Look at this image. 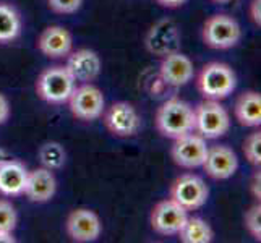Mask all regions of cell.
Returning a JSON list of instances; mask_svg holds the SVG:
<instances>
[{"label":"cell","mask_w":261,"mask_h":243,"mask_svg":"<svg viewBox=\"0 0 261 243\" xmlns=\"http://www.w3.org/2000/svg\"><path fill=\"white\" fill-rule=\"evenodd\" d=\"M203 170L213 180H227L239 169V157L236 151L226 145L208 148L203 162Z\"/></svg>","instance_id":"obj_15"},{"label":"cell","mask_w":261,"mask_h":243,"mask_svg":"<svg viewBox=\"0 0 261 243\" xmlns=\"http://www.w3.org/2000/svg\"><path fill=\"white\" fill-rule=\"evenodd\" d=\"M8 119H10V102L5 94L0 93V125H4Z\"/></svg>","instance_id":"obj_28"},{"label":"cell","mask_w":261,"mask_h":243,"mask_svg":"<svg viewBox=\"0 0 261 243\" xmlns=\"http://www.w3.org/2000/svg\"><path fill=\"white\" fill-rule=\"evenodd\" d=\"M4 156H5V154H4V151H2V149H0V160H2V159H5Z\"/></svg>","instance_id":"obj_33"},{"label":"cell","mask_w":261,"mask_h":243,"mask_svg":"<svg viewBox=\"0 0 261 243\" xmlns=\"http://www.w3.org/2000/svg\"><path fill=\"white\" fill-rule=\"evenodd\" d=\"M244 156L251 166L259 167L261 164V131L250 133L244 141Z\"/></svg>","instance_id":"obj_23"},{"label":"cell","mask_w":261,"mask_h":243,"mask_svg":"<svg viewBox=\"0 0 261 243\" xmlns=\"http://www.w3.org/2000/svg\"><path fill=\"white\" fill-rule=\"evenodd\" d=\"M244 222L250 235L259 241L261 240V206L259 203L250 206L248 211L245 212Z\"/></svg>","instance_id":"obj_25"},{"label":"cell","mask_w":261,"mask_h":243,"mask_svg":"<svg viewBox=\"0 0 261 243\" xmlns=\"http://www.w3.org/2000/svg\"><path fill=\"white\" fill-rule=\"evenodd\" d=\"M188 218V211L184 209L172 198L159 201L151 211L149 222L156 233L164 237L177 235Z\"/></svg>","instance_id":"obj_9"},{"label":"cell","mask_w":261,"mask_h":243,"mask_svg":"<svg viewBox=\"0 0 261 243\" xmlns=\"http://www.w3.org/2000/svg\"><path fill=\"white\" fill-rule=\"evenodd\" d=\"M210 190L204 180L193 174L177 177L170 185V198L187 211H196L208 201Z\"/></svg>","instance_id":"obj_8"},{"label":"cell","mask_w":261,"mask_h":243,"mask_svg":"<svg viewBox=\"0 0 261 243\" xmlns=\"http://www.w3.org/2000/svg\"><path fill=\"white\" fill-rule=\"evenodd\" d=\"M16 238L13 235V232H5L0 230V243H15Z\"/></svg>","instance_id":"obj_31"},{"label":"cell","mask_w":261,"mask_h":243,"mask_svg":"<svg viewBox=\"0 0 261 243\" xmlns=\"http://www.w3.org/2000/svg\"><path fill=\"white\" fill-rule=\"evenodd\" d=\"M65 230L71 241L91 243L101 237L102 222L94 211L88 208H78L68 214L65 221Z\"/></svg>","instance_id":"obj_11"},{"label":"cell","mask_w":261,"mask_h":243,"mask_svg":"<svg viewBox=\"0 0 261 243\" xmlns=\"http://www.w3.org/2000/svg\"><path fill=\"white\" fill-rule=\"evenodd\" d=\"M248 16L255 26L261 28V0H251L248 5Z\"/></svg>","instance_id":"obj_27"},{"label":"cell","mask_w":261,"mask_h":243,"mask_svg":"<svg viewBox=\"0 0 261 243\" xmlns=\"http://www.w3.org/2000/svg\"><path fill=\"white\" fill-rule=\"evenodd\" d=\"M23 21L16 8L7 2H0V44H10L21 34Z\"/></svg>","instance_id":"obj_20"},{"label":"cell","mask_w":261,"mask_h":243,"mask_svg":"<svg viewBox=\"0 0 261 243\" xmlns=\"http://www.w3.org/2000/svg\"><path fill=\"white\" fill-rule=\"evenodd\" d=\"M156 2L164 8H178L187 4V0H156Z\"/></svg>","instance_id":"obj_30"},{"label":"cell","mask_w":261,"mask_h":243,"mask_svg":"<svg viewBox=\"0 0 261 243\" xmlns=\"http://www.w3.org/2000/svg\"><path fill=\"white\" fill-rule=\"evenodd\" d=\"M18 224V214L15 206L8 200H0V230L13 232Z\"/></svg>","instance_id":"obj_24"},{"label":"cell","mask_w":261,"mask_h":243,"mask_svg":"<svg viewBox=\"0 0 261 243\" xmlns=\"http://www.w3.org/2000/svg\"><path fill=\"white\" fill-rule=\"evenodd\" d=\"M159 76L163 83L172 88H182L188 85L195 76V67L190 57L184 52L174 50L163 57L159 65Z\"/></svg>","instance_id":"obj_12"},{"label":"cell","mask_w":261,"mask_h":243,"mask_svg":"<svg viewBox=\"0 0 261 243\" xmlns=\"http://www.w3.org/2000/svg\"><path fill=\"white\" fill-rule=\"evenodd\" d=\"M67 104L71 115L82 122L97 120L106 109L104 94L93 83H82L80 86H75Z\"/></svg>","instance_id":"obj_6"},{"label":"cell","mask_w":261,"mask_h":243,"mask_svg":"<svg viewBox=\"0 0 261 243\" xmlns=\"http://www.w3.org/2000/svg\"><path fill=\"white\" fill-rule=\"evenodd\" d=\"M196 88L203 99L224 101L237 88V75L227 64L210 62L196 75Z\"/></svg>","instance_id":"obj_2"},{"label":"cell","mask_w":261,"mask_h":243,"mask_svg":"<svg viewBox=\"0 0 261 243\" xmlns=\"http://www.w3.org/2000/svg\"><path fill=\"white\" fill-rule=\"evenodd\" d=\"M214 4H229V2H232V0H213Z\"/></svg>","instance_id":"obj_32"},{"label":"cell","mask_w":261,"mask_h":243,"mask_svg":"<svg viewBox=\"0 0 261 243\" xmlns=\"http://www.w3.org/2000/svg\"><path fill=\"white\" fill-rule=\"evenodd\" d=\"M154 123L164 138L177 140L187 133L195 131L193 107L178 97L167 99L158 109Z\"/></svg>","instance_id":"obj_1"},{"label":"cell","mask_w":261,"mask_h":243,"mask_svg":"<svg viewBox=\"0 0 261 243\" xmlns=\"http://www.w3.org/2000/svg\"><path fill=\"white\" fill-rule=\"evenodd\" d=\"M57 192V180L54 175V170L46 167H38L28 172L24 192L30 201L33 203H47L50 201Z\"/></svg>","instance_id":"obj_17"},{"label":"cell","mask_w":261,"mask_h":243,"mask_svg":"<svg viewBox=\"0 0 261 243\" xmlns=\"http://www.w3.org/2000/svg\"><path fill=\"white\" fill-rule=\"evenodd\" d=\"M206 140L196 131L187 133L184 137L174 140L170 148V157L182 169H198L203 166L206 152H208Z\"/></svg>","instance_id":"obj_10"},{"label":"cell","mask_w":261,"mask_h":243,"mask_svg":"<svg viewBox=\"0 0 261 243\" xmlns=\"http://www.w3.org/2000/svg\"><path fill=\"white\" fill-rule=\"evenodd\" d=\"M201 38L206 46L211 49L227 50L239 44L242 38V30L236 18L226 13H218L210 16L204 21Z\"/></svg>","instance_id":"obj_5"},{"label":"cell","mask_w":261,"mask_h":243,"mask_svg":"<svg viewBox=\"0 0 261 243\" xmlns=\"http://www.w3.org/2000/svg\"><path fill=\"white\" fill-rule=\"evenodd\" d=\"M65 67L76 83H93L101 75L102 62L96 50L83 47L68 53Z\"/></svg>","instance_id":"obj_14"},{"label":"cell","mask_w":261,"mask_h":243,"mask_svg":"<svg viewBox=\"0 0 261 243\" xmlns=\"http://www.w3.org/2000/svg\"><path fill=\"white\" fill-rule=\"evenodd\" d=\"M250 192H251V195H253L255 200L259 201V198H261V174H259V170H256V172L253 174V178H251V183H250Z\"/></svg>","instance_id":"obj_29"},{"label":"cell","mask_w":261,"mask_h":243,"mask_svg":"<svg viewBox=\"0 0 261 243\" xmlns=\"http://www.w3.org/2000/svg\"><path fill=\"white\" fill-rule=\"evenodd\" d=\"M195 112V131L204 140H218L224 137L230 128V117L221 101L204 99L196 107Z\"/></svg>","instance_id":"obj_4"},{"label":"cell","mask_w":261,"mask_h":243,"mask_svg":"<svg viewBox=\"0 0 261 243\" xmlns=\"http://www.w3.org/2000/svg\"><path fill=\"white\" fill-rule=\"evenodd\" d=\"M38 157L41 160L42 167L50 169V170H59L65 166L67 160V152L64 146L57 141H47L39 148Z\"/></svg>","instance_id":"obj_22"},{"label":"cell","mask_w":261,"mask_h":243,"mask_svg":"<svg viewBox=\"0 0 261 243\" xmlns=\"http://www.w3.org/2000/svg\"><path fill=\"white\" fill-rule=\"evenodd\" d=\"M180 31L172 20H161L151 26L145 38V46L149 53L156 57H164L167 53L178 50Z\"/></svg>","instance_id":"obj_13"},{"label":"cell","mask_w":261,"mask_h":243,"mask_svg":"<svg viewBox=\"0 0 261 243\" xmlns=\"http://www.w3.org/2000/svg\"><path fill=\"white\" fill-rule=\"evenodd\" d=\"M184 243H211L214 238L213 227L201 218H187L184 227L177 233Z\"/></svg>","instance_id":"obj_21"},{"label":"cell","mask_w":261,"mask_h":243,"mask_svg":"<svg viewBox=\"0 0 261 243\" xmlns=\"http://www.w3.org/2000/svg\"><path fill=\"white\" fill-rule=\"evenodd\" d=\"M30 170L15 159L0 160V195L20 196L24 192L26 178Z\"/></svg>","instance_id":"obj_18"},{"label":"cell","mask_w":261,"mask_h":243,"mask_svg":"<svg viewBox=\"0 0 261 243\" xmlns=\"http://www.w3.org/2000/svg\"><path fill=\"white\" fill-rule=\"evenodd\" d=\"M233 115L242 127L258 128L261 125V94L258 91L242 93L233 105Z\"/></svg>","instance_id":"obj_19"},{"label":"cell","mask_w":261,"mask_h":243,"mask_svg":"<svg viewBox=\"0 0 261 243\" xmlns=\"http://www.w3.org/2000/svg\"><path fill=\"white\" fill-rule=\"evenodd\" d=\"M38 49L49 59H65L73 50V38L64 26H47L38 38Z\"/></svg>","instance_id":"obj_16"},{"label":"cell","mask_w":261,"mask_h":243,"mask_svg":"<svg viewBox=\"0 0 261 243\" xmlns=\"http://www.w3.org/2000/svg\"><path fill=\"white\" fill-rule=\"evenodd\" d=\"M76 81L71 78L65 65H54L44 68L36 79V93L44 102L62 105L73 93Z\"/></svg>","instance_id":"obj_3"},{"label":"cell","mask_w":261,"mask_h":243,"mask_svg":"<svg viewBox=\"0 0 261 243\" xmlns=\"http://www.w3.org/2000/svg\"><path fill=\"white\" fill-rule=\"evenodd\" d=\"M47 5L52 12L60 15L76 13L83 5V0H47Z\"/></svg>","instance_id":"obj_26"},{"label":"cell","mask_w":261,"mask_h":243,"mask_svg":"<svg viewBox=\"0 0 261 243\" xmlns=\"http://www.w3.org/2000/svg\"><path fill=\"white\" fill-rule=\"evenodd\" d=\"M102 122L107 131L117 138H132L141 127V117L137 107L127 101H117L102 112Z\"/></svg>","instance_id":"obj_7"}]
</instances>
